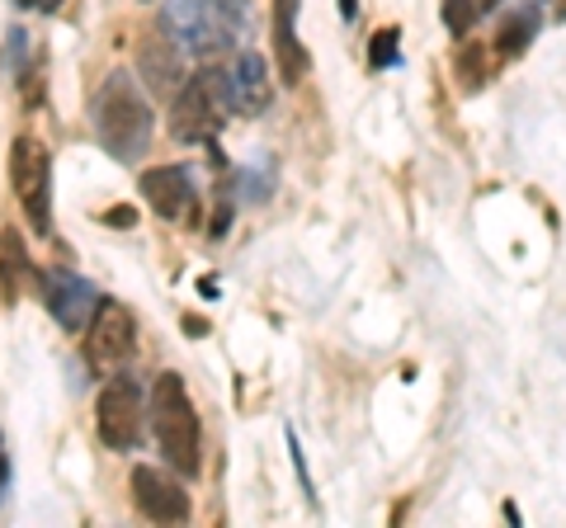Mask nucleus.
Instances as JSON below:
<instances>
[{
	"label": "nucleus",
	"instance_id": "obj_1",
	"mask_svg": "<svg viewBox=\"0 0 566 528\" xmlns=\"http://www.w3.org/2000/svg\"><path fill=\"white\" fill-rule=\"evenodd\" d=\"M161 29L189 57H222L251 33V0H166Z\"/></svg>",
	"mask_w": 566,
	"mask_h": 528
},
{
	"label": "nucleus",
	"instance_id": "obj_2",
	"mask_svg": "<svg viewBox=\"0 0 566 528\" xmlns=\"http://www.w3.org/2000/svg\"><path fill=\"white\" fill-rule=\"evenodd\" d=\"M95 137L99 147L114 156V161H137L142 151L151 147V128H156V114L142 85L133 81V72H109V81L99 85L95 95Z\"/></svg>",
	"mask_w": 566,
	"mask_h": 528
},
{
	"label": "nucleus",
	"instance_id": "obj_3",
	"mask_svg": "<svg viewBox=\"0 0 566 528\" xmlns=\"http://www.w3.org/2000/svg\"><path fill=\"white\" fill-rule=\"evenodd\" d=\"M151 430H156V448H161L170 472L199 477L203 472V425H199V411H193L180 373L156 378V387H151Z\"/></svg>",
	"mask_w": 566,
	"mask_h": 528
},
{
	"label": "nucleus",
	"instance_id": "obj_4",
	"mask_svg": "<svg viewBox=\"0 0 566 528\" xmlns=\"http://www.w3.org/2000/svg\"><path fill=\"white\" fill-rule=\"evenodd\" d=\"M227 123V99H222V76L218 72H193L189 81H180L170 104V133L180 142H218Z\"/></svg>",
	"mask_w": 566,
	"mask_h": 528
},
{
	"label": "nucleus",
	"instance_id": "obj_5",
	"mask_svg": "<svg viewBox=\"0 0 566 528\" xmlns=\"http://www.w3.org/2000/svg\"><path fill=\"white\" fill-rule=\"evenodd\" d=\"M142 420H147V406H142V382L133 373L114 368L104 392L95 401V430H99V444L114 448V453H128L142 444Z\"/></svg>",
	"mask_w": 566,
	"mask_h": 528
},
{
	"label": "nucleus",
	"instance_id": "obj_6",
	"mask_svg": "<svg viewBox=\"0 0 566 528\" xmlns=\"http://www.w3.org/2000/svg\"><path fill=\"white\" fill-rule=\"evenodd\" d=\"M10 184L29 213L33 232H52V156L39 137H14L10 147Z\"/></svg>",
	"mask_w": 566,
	"mask_h": 528
},
{
	"label": "nucleus",
	"instance_id": "obj_7",
	"mask_svg": "<svg viewBox=\"0 0 566 528\" xmlns=\"http://www.w3.org/2000/svg\"><path fill=\"white\" fill-rule=\"evenodd\" d=\"M137 349V316L118 297H99V307L85 321V363L99 373H114Z\"/></svg>",
	"mask_w": 566,
	"mask_h": 528
},
{
	"label": "nucleus",
	"instance_id": "obj_8",
	"mask_svg": "<svg viewBox=\"0 0 566 528\" xmlns=\"http://www.w3.org/2000/svg\"><path fill=\"white\" fill-rule=\"evenodd\" d=\"M222 99H227V114H241V118H260L274 99V81H270V66H264L260 52H237V62L222 72Z\"/></svg>",
	"mask_w": 566,
	"mask_h": 528
},
{
	"label": "nucleus",
	"instance_id": "obj_9",
	"mask_svg": "<svg viewBox=\"0 0 566 528\" xmlns=\"http://www.w3.org/2000/svg\"><path fill=\"white\" fill-rule=\"evenodd\" d=\"M142 199L166 222H193L199 218V184L189 166H156L142 175Z\"/></svg>",
	"mask_w": 566,
	"mask_h": 528
},
{
	"label": "nucleus",
	"instance_id": "obj_10",
	"mask_svg": "<svg viewBox=\"0 0 566 528\" xmlns=\"http://www.w3.org/2000/svg\"><path fill=\"white\" fill-rule=\"evenodd\" d=\"M43 303L52 316H57L62 330H85L91 311L99 307V288L71 270H48L43 274Z\"/></svg>",
	"mask_w": 566,
	"mask_h": 528
},
{
	"label": "nucleus",
	"instance_id": "obj_11",
	"mask_svg": "<svg viewBox=\"0 0 566 528\" xmlns=\"http://www.w3.org/2000/svg\"><path fill=\"white\" fill-rule=\"evenodd\" d=\"M133 505L142 509V519H151V524H185L189 519L185 486H175L166 472H156V467H133Z\"/></svg>",
	"mask_w": 566,
	"mask_h": 528
},
{
	"label": "nucleus",
	"instance_id": "obj_12",
	"mask_svg": "<svg viewBox=\"0 0 566 528\" xmlns=\"http://www.w3.org/2000/svg\"><path fill=\"white\" fill-rule=\"evenodd\" d=\"M137 66H142V76H147V85L156 95H175L180 81H185V47L156 24L137 47Z\"/></svg>",
	"mask_w": 566,
	"mask_h": 528
},
{
	"label": "nucleus",
	"instance_id": "obj_13",
	"mask_svg": "<svg viewBox=\"0 0 566 528\" xmlns=\"http://www.w3.org/2000/svg\"><path fill=\"white\" fill-rule=\"evenodd\" d=\"M297 10H303V0H274V57L283 85H303L312 72V52L297 39Z\"/></svg>",
	"mask_w": 566,
	"mask_h": 528
},
{
	"label": "nucleus",
	"instance_id": "obj_14",
	"mask_svg": "<svg viewBox=\"0 0 566 528\" xmlns=\"http://www.w3.org/2000/svg\"><path fill=\"white\" fill-rule=\"evenodd\" d=\"M543 29V10L534 6V0H524V6H510V14L501 20V33H495V57L501 62H515L528 52V43L538 39Z\"/></svg>",
	"mask_w": 566,
	"mask_h": 528
},
{
	"label": "nucleus",
	"instance_id": "obj_15",
	"mask_svg": "<svg viewBox=\"0 0 566 528\" xmlns=\"http://www.w3.org/2000/svg\"><path fill=\"white\" fill-rule=\"evenodd\" d=\"M24 278H29L24 241H20V232H6L0 236V293H6V303H20Z\"/></svg>",
	"mask_w": 566,
	"mask_h": 528
},
{
	"label": "nucleus",
	"instance_id": "obj_16",
	"mask_svg": "<svg viewBox=\"0 0 566 528\" xmlns=\"http://www.w3.org/2000/svg\"><path fill=\"white\" fill-rule=\"evenodd\" d=\"M501 0H444V24L453 33H472L476 24H482V14L495 10Z\"/></svg>",
	"mask_w": 566,
	"mask_h": 528
},
{
	"label": "nucleus",
	"instance_id": "obj_17",
	"mask_svg": "<svg viewBox=\"0 0 566 528\" xmlns=\"http://www.w3.org/2000/svg\"><path fill=\"white\" fill-rule=\"evenodd\" d=\"M270 189H274V166L270 161H260L255 170L251 166L241 170V189L237 193H241L245 203H264V199H270Z\"/></svg>",
	"mask_w": 566,
	"mask_h": 528
},
{
	"label": "nucleus",
	"instance_id": "obj_18",
	"mask_svg": "<svg viewBox=\"0 0 566 528\" xmlns=\"http://www.w3.org/2000/svg\"><path fill=\"white\" fill-rule=\"evenodd\" d=\"M397 57H401V29H378L374 47H368V66H374V72H387Z\"/></svg>",
	"mask_w": 566,
	"mask_h": 528
},
{
	"label": "nucleus",
	"instance_id": "obj_19",
	"mask_svg": "<svg viewBox=\"0 0 566 528\" xmlns=\"http://www.w3.org/2000/svg\"><path fill=\"white\" fill-rule=\"evenodd\" d=\"M24 62H29V33L24 29H10L6 52H0V66H6L10 81H20L24 76Z\"/></svg>",
	"mask_w": 566,
	"mask_h": 528
},
{
	"label": "nucleus",
	"instance_id": "obj_20",
	"mask_svg": "<svg viewBox=\"0 0 566 528\" xmlns=\"http://www.w3.org/2000/svg\"><path fill=\"white\" fill-rule=\"evenodd\" d=\"M6 486H10V453H6V434H0V500H6Z\"/></svg>",
	"mask_w": 566,
	"mask_h": 528
},
{
	"label": "nucleus",
	"instance_id": "obj_21",
	"mask_svg": "<svg viewBox=\"0 0 566 528\" xmlns=\"http://www.w3.org/2000/svg\"><path fill=\"white\" fill-rule=\"evenodd\" d=\"M104 222H109V226H133V222H137V213H133V208H114V213L104 218Z\"/></svg>",
	"mask_w": 566,
	"mask_h": 528
},
{
	"label": "nucleus",
	"instance_id": "obj_22",
	"mask_svg": "<svg viewBox=\"0 0 566 528\" xmlns=\"http://www.w3.org/2000/svg\"><path fill=\"white\" fill-rule=\"evenodd\" d=\"M14 6H24V10H57L62 0H14Z\"/></svg>",
	"mask_w": 566,
	"mask_h": 528
},
{
	"label": "nucleus",
	"instance_id": "obj_23",
	"mask_svg": "<svg viewBox=\"0 0 566 528\" xmlns=\"http://www.w3.org/2000/svg\"><path fill=\"white\" fill-rule=\"evenodd\" d=\"M340 14H345V20H354V14H359V6H354V0H340Z\"/></svg>",
	"mask_w": 566,
	"mask_h": 528
}]
</instances>
